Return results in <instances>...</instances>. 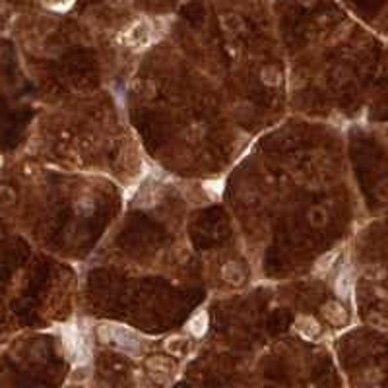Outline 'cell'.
I'll use <instances>...</instances> for the list:
<instances>
[{"label":"cell","instance_id":"6","mask_svg":"<svg viewBox=\"0 0 388 388\" xmlns=\"http://www.w3.org/2000/svg\"><path fill=\"white\" fill-rule=\"evenodd\" d=\"M295 330L305 340H314L320 334V324L314 320L313 316H299L295 320Z\"/></svg>","mask_w":388,"mask_h":388},{"label":"cell","instance_id":"3","mask_svg":"<svg viewBox=\"0 0 388 388\" xmlns=\"http://www.w3.org/2000/svg\"><path fill=\"white\" fill-rule=\"evenodd\" d=\"M149 33H151V30H149L148 24L146 22H138L136 26H132L130 30L126 31L124 41L132 47V49H142V47L148 45Z\"/></svg>","mask_w":388,"mask_h":388},{"label":"cell","instance_id":"2","mask_svg":"<svg viewBox=\"0 0 388 388\" xmlns=\"http://www.w3.org/2000/svg\"><path fill=\"white\" fill-rule=\"evenodd\" d=\"M62 336H64V345L68 349V353L72 355L76 363H86V359L90 357V349L84 342L82 334L78 332L76 326H66L62 330Z\"/></svg>","mask_w":388,"mask_h":388},{"label":"cell","instance_id":"1","mask_svg":"<svg viewBox=\"0 0 388 388\" xmlns=\"http://www.w3.org/2000/svg\"><path fill=\"white\" fill-rule=\"evenodd\" d=\"M99 338L103 342H113L119 349L126 353H138L140 351V340L134 332L120 324H101L99 326Z\"/></svg>","mask_w":388,"mask_h":388},{"label":"cell","instance_id":"11","mask_svg":"<svg viewBox=\"0 0 388 388\" xmlns=\"http://www.w3.org/2000/svg\"><path fill=\"white\" fill-rule=\"evenodd\" d=\"M336 258H338V251H330V253L322 254L318 260H316V264H314V270L316 272H320V274H324V272H328L332 268V264L336 262Z\"/></svg>","mask_w":388,"mask_h":388},{"label":"cell","instance_id":"15","mask_svg":"<svg viewBox=\"0 0 388 388\" xmlns=\"http://www.w3.org/2000/svg\"><path fill=\"white\" fill-rule=\"evenodd\" d=\"M369 322L373 324L374 328L388 330V320H386V318H382L380 314H371V316H369Z\"/></svg>","mask_w":388,"mask_h":388},{"label":"cell","instance_id":"14","mask_svg":"<svg viewBox=\"0 0 388 388\" xmlns=\"http://www.w3.org/2000/svg\"><path fill=\"white\" fill-rule=\"evenodd\" d=\"M204 188L208 190L210 196H214V198H220L222 192H224V180H214V182H204Z\"/></svg>","mask_w":388,"mask_h":388},{"label":"cell","instance_id":"10","mask_svg":"<svg viewBox=\"0 0 388 388\" xmlns=\"http://www.w3.org/2000/svg\"><path fill=\"white\" fill-rule=\"evenodd\" d=\"M349 289H351V278H349V272L342 270L338 280H336V293L340 297H347L349 295Z\"/></svg>","mask_w":388,"mask_h":388},{"label":"cell","instance_id":"16","mask_svg":"<svg viewBox=\"0 0 388 388\" xmlns=\"http://www.w3.org/2000/svg\"><path fill=\"white\" fill-rule=\"evenodd\" d=\"M301 2H303V4H307V6H311L314 0H301Z\"/></svg>","mask_w":388,"mask_h":388},{"label":"cell","instance_id":"4","mask_svg":"<svg viewBox=\"0 0 388 388\" xmlns=\"http://www.w3.org/2000/svg\"><path fill=\"white\" fill-rule=\"evenodd\" d=\"M148 371L151 374V378H155L157 382H165L173 373V365H171L169 359L155 355V357L148 359Z\"/></svg>","mask_w":388,"mask_h":388},{"label":"cell","instance_id":"5","mask_svg":"<svg viewBox=\"0 0 388 388\" xmlns=\"http://www.w3.org/2000/svg\"><path fill=\"white\" fill-rule=\"evenodd\" d=\"M322 314L326 316V320L332 322L334 326H343L347 322V311L343 309L342 303L338 301H330L322 307Z\"/></svg>","mask_w":388,"mask_h":388},{"label":"cell","instance_id":"7","mask_svg":"<svg viewBox=\"0 0 388 388\" xmlns=\"http://www.w3.org/2000/svg\"><path fill=\"white\" fill-rule=\"evenodd\" d=\"M186 328H188V332H190L192 336L202 338V336L206 334V330H208V313H206V311H200L198 314H194L192 318L188 320Z\"/></svg>","mask_w":388,"mask_h":388},{"label":"cell","instance_id":"12","mask_svg":"<svg viewBox=\"0 0 388 388\" xmlns=\"http://www.w3.org/2000/svg\"><path fill=\"white\" fill-rule=\"evenodd\" d=\"M90 376V369L86 363H76V367L72 369V374H70V380L72 382H82Z\"/></svg>","mask_w":388,"mask_h":388},{"label":"cell","instance_id":"9","mask_svg":"<svg viewBox=\"0 0 388 388\" xmlns=\"http://www.w3.org/2000/svg\"><path fill=\"white\" fill-rule=\"evenodd\" d=\"M224 278L225 282H229L231 285H241L245 282V272L241 270L239 264L229 262L227 266H224Z\"/></svg>","mask_w":388,"mask_h":388},{"label":"cell","instance_id":"8","mask_svg":"<svg viewBox=\"0 0 388 388\" xmlns=\"http://www.w3.org/2000/svg\"><path fill=\"white\" fill-rule=\"evenodd\" d=\"M165 349L171 353V355H184L188 351V340L184 336H171L167 342H165Z\"/></svg>","mask_w":388,"mask_h":388},{"label":"cell","instance_id":"13","mask_svg":"<svg viewBox=\"0 0 388 388\" xmlns=\"http://www.w3.org/2000/svg\"><path fill=\"white\" fill-rule=\"evenodd\" d=\"M280 72L274 68V66H266L264 70H262V80H264V84H268V86H278L280 84Z\"/></svg>","mask_w":388,"mask_h":388}]
</instances>
